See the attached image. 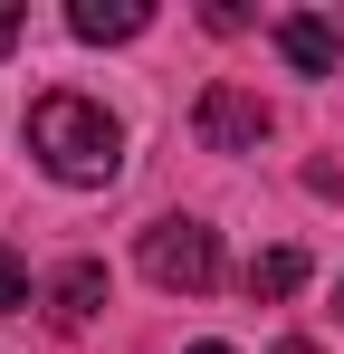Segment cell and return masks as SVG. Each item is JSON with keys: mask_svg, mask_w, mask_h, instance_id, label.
Instances as JSON below:
<instances>
[{"mask_svg": "<svg viewBox=\"0 0 344 354\" xmlns=\"http://www.w3.org/2000/svg\"><path fill=\"white\" fill-rule=\"evenodd\" d=\"M335 316H344V288H335Z\"/></svg>", "mask_w": 344, "mask_h": 354, "instance_id": "12", "label": "cell"}, {"mask_svg": "<svg viewBox=\"0 0 344 354\" xmlns=\"http://www.w3.org/2000/svg\"><path fill=\"white\" fill-rule=\"evenodd\" d=\"M144 278L163 297H201L220 278V239L201 230V221H153V230H144Z\"/></svg>", "mask_w": 344, "mask_h": 354, "instance_id": "2", "label": "cell"}, {"mask_svg": "<svg viewBox=\"0 0 344 354\" xmlns=\"http://www.w3.org/2000/svg\"><path fill=\"white\" fill-rule=\"evenodd\" d=\"M278 48H287V67H296V77H335V58H344L335 19H316V10H296V19H278Z\"/></svg>", "mask_w": 344, "mask_h": 354, "instance_id": "4", "label": "cell"}, {"mask_svg": "<svg viewBox=\"0 0 344 354\" xmlns=\"http://www.w3.org/2000/svg\"><path fill=\"white\" fill-rule=\"evenodd\" d=\"M96 306H106V268L96 259H77V268H57V288H48V316L77 335V326H96Z\"/></svg>", "mask_w": 344, "mask_h": 354, "instance_id": "5", "label": "cell"}, {"mask_svg": "<svg viewBox=\"0 0 344 354\" xmlns=\"http://www.w3.org/2000/svg\"><path fill=\"white\" fill-rule=\"evenodd\" d=\"M191 354H229V345H191Z\"/></svg>", "mask_w": 344, "mask_h": 354, "instance_id": "11", "label": "cell"}, {"mask_svg": "<svg viewBox=\"0 0 344 354\" xmlns=\"http://www.w3.org/2000/svg\"><path fill=\"white\" fill-rule=\"evenodd\" d=\"M144 19H153L144 0H77V10H67V29H77L86 48H106V39H144Z\"/></svg>", "mask_w": 344, "mask_h": 354, "instance_id": "6", "label": "cell"}, {"mask_svg": "<svg viewBox=\"0 0 344 354\" xmlns=\"http://www.w3.org/2000/svg\"><path fill=\"white\" fill-rule=\"evenodd\" d=\"M191 124H201V144L211 153H258L268 134H278V115H268V96H249V86H201V106H191Z\"/></svg>", "mask_w": 344, "mask_h": 354, "instance_id": "3", "label": "cell"}, {"mask_svg": "<svg viewBox=\"0 0 344 354\" xmlns=\"http://www.w3.org/2000/svg\"><path fill=\"white\" fill-rule=\"evenodd\" d=\"M306 288V249H258L249 259V297L258 306H278V297H296Z\"/></svg>", "mask_w": 344, "mask_h": 354, "instance_id": "7", "label": "cell"}, {"mask_svg": "<svg viewBox=\"0 0 344 354\" xmlns=\"http://www.w3.org/2000/svg\"><path fill=\"white\" fill-rule=\"evenodd\" d=\"M29 153H39L57 182L86 192V182H115V173H124V124H115L96 96H67V86H57V96L29 106Z\"/></svg>", "mask_w": 344, "mask_h": 354, "instance_id": "1", "label": "cell"}, {"mask_svg": "<svg viewBox=\"0 0 344 354\" xmlns=\"http://www.w3.org/2000/svg\"><path fill=\"white\" fill-rule=\"evenodd\" d=\"M306 182H316L325 201H344V153H335V163H316V173H306Z\"/></svg>", "mask_w": 344, "mask_h": 354, "instance_id": "9", "label": "cell"}, {"mask_svg": "<svg viewBox=\"0 0 344 354\" xmlns=\"http://www.w3.org/2000/svg\"><path fill=\"white\" fill-rule=\"evenodd\" d=\"M29 306V268H19V249H0V316H19Z\"/></svg>", "mask_w": 344, "mask_h": 354, "instance_id": "8", "label": "cell"}, {"mask_svg": "<svg viewBox=\"0 0 344 354\" xmlns=\"http://www.w3.org/2000/svg\"><path fill=\"white\" fill-rule=\"evenodd\" d=\"M19 29H29V19H19V10H0V58L19 48Z\"/></svg>", "mask_w": 344, "mask_h": 354, "instance_id": "10", "label": "cell"}]
</instances>
